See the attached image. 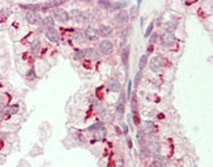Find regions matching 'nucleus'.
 Masks as SVG:
<instances>
[{
	"mask_svg": "<svg viewBox=\"0 0 213 167\" xmlns=\"http://www.w3.org/2000/svg\"><path fill=\"white\" fill-rule=\"evenodd\" d=\"M73 58L76 60H81L85 58V51H83V50H76L73 54Z\"/></svg>",
	"mask_w": 213,
	"mask_h": 167,
	"instance_id": "412c9836",
	"label": "nucleus"
},
{
	"mask_svg": "<svg viewBox=\"0 0 213 167\" xmlns=\"http://www.w3.org/2000/svg\"><path fill=\"white\" fill-rule=\"evenodd\" d=\"M156 40H157V34H156V33H152V34H150V38H149V43L153 44Z\"/></svg>",
	"mask_w": 213,
	"mask_h": 167,
	"instance_id": "c756f323",
	"label": "nucleus"
},
{
	"mask_svg": "<svg viewBox=\"0 0 213 167\" xmlns=\"http://www.w3.org/2000/svg\"><path fill=\"white\" fill-rule=\"evenodd\" d=\"M69 19H72L75 22H84L85 21V15L79 9H73V11H71Z\"/></svg>",
	"mask_w": 213,
	"mask_h": 167,
	"instance_id": "6e6552de",
	"label": "nucleus"
},
{
	"mask_svg": "<svg viewBox=\"0 0 213 167\" xmlns=\"http://www.w3.org/2000/svg\"><path fill=\"white\" fill-rule=\"evenodd\" d=\"M28 78H29V80L34 78V71H33V69H30V71L28 72Z\"/></svg>",
	"mask_w": 213,
	"mask_h": 167,
	"instance_id": "2f4dec72",
	"label": "nucleus"
},
{
	"mask_svg": "<svg viewBox=\"0 0 213 167\" xmlns=\"http://www.w3.org/2000/svg\"><path fill=\"white\" fill-rule=\"evenodd\" d=\"M26 21L31 25H38L41 22V17L37 12H30V11H29V12L26 13Z\"/></svg>",
	"mask_w": 213,
	"mask_h": 167,
	"instance_id": "0eeeda50",
	"label": "nucleus"
},
{
	"mask_svg": "<svg viewBox=\"0 0 213 167\" xmlns=\"http://www.w3.org/2000/svg\"><path fill=\"white\" fill-rule=\"evenodd\" d=\"M131 85H132V82H128V87H127V98H130L131 97Z\"/></svg>",
	"mask_w": 213,
	"mask_h": 167,
	"instance_id": "7c9ffc66",
	"label": "nucleus"
},
{
	"mask_svg": "<svg viewBox=\"0 0 213 167\" xmlns=\"http://www.w3.org/2000/svg\"><path fill=\"white\" fill-rule=\"evenodd\" d=\"M73 39H75V42H76V43H84V42H85V39H87L85 31H81V30L76 31V33L73 34Z\"/></svg>",
	"mask_w": 213,
	"mask_h": 167,
	"instance_id": "4468645a",
	"label": "nucleus"
},
{
	"mask_svg": "<svg viewBox=\"0 0 213 167\" xmlns=\"http://www.w3.org/2000/svg\"><path fill=\"white\" fill-rule=\"evenodd\" d=\"M42 24H43V26H45V28H47V29L54 28V19H53V17H50V16H47V17H45V19H43Z\"/></svg>",
	"mask_w": 213,
	"mask_h": 167,
	"instance_id": "a211bd4d",
	"label": "nucleus"
},
{
	"mask_svg": "<svg viewBox=\"0 0 213 167\" xmlns=\"http://www.w3.org/2000/svg\"><path fill=\"white\" fill-rule=\"evenodd\" d=\"M127 142H128V148H132V144H131V140H130V137H127Z\"/></svg>",
	"mask_w": 213,
	"mask_h": 167,
	"instance_id": "72a5a7b5",
	"label": "nucleus"
},
{
	"mask_svg": "<svg viewBox=\"0 0 213 167\" xmlns=\"http://www.w3.org/2000/svg\"><path fill=\"white\" fill-rule=\"evenodd\" d=\"M123 116H124V105L120 102L119 105H116V118L122 119Z\"/></svg>",
	"mask_w": 213,
	"mask_h": 167,
	"instance_id": "6ab92c4d",
	"label": "nucleus"
},
{
	"mask_svg": "<svg viewBox=\"0 0 213 167\" xmlns=\"http://www.w3.org/2000/svg\"><path fill=\"white\" fill-rule=\"evenodd\" d=\"M17 111H19V107H17V106H13V107H4V108H3V112H4V114H9V115L16 114Z\"/></svg>",
	"mask_w": 213,
	"mask_h": 167,
	"instance_id": "aec40b11",
	"label": "nucleus"
},
{
	"mask_svg": "<svg viewBox=\"0 0 213 167\" xmlns=\"http://www.w3.org/2000/svg\"><path fill=\"white\" fill-rule=\"evenodd\" d=\"M128 5V3L127 1H123V3H111V8H124V7Z\"/></svg>",
	"mask_w": 213,
	"mask_h": 167,
	"instance_id": "b1692460",
	"label": "nucleus"
},
{
	"mask_svg": "<svg viewBox=\"0 0 213 167\" xmlns=\"http://www.w3.org/2000/svg\"><path fill=\"white\" fill-rule=\"evenodd\" d=\"M175 43H176V38L173 31L167 30L161 35V44L164 47H173V46H175Z\"/></svg>",
	"mask_w": 213,
	"mask_h": 167,
	"instance_id": "f257e3e1",
	"label": "nucleus"
},
{
	"mask_svg": "<svg viewBox=\"0 0 213 167\" xmlns=\"http://www.w3.org/2000/svg\"><path fill=\"white\" fill-rule=\"evenodd\" d=\"M122 127H123V132H124V133H127V132H128V128H127V125H126V124H122Z\"/></svg>",
	"mask_w": 213,
	"mask_h": 167,
	"instance_id": "473e14b6",
	"label": "nucleus"
},
{
	"mask_svg": "<svg viewBox=\"0 0 213 167\" xmlns=\"http://www.w3.org/2000/svg\"><path fill=\"white\" fill-rule=\"evenodd\" d=\"M107 87H108V90H111V91H114V93L119 91V90H120V84H119L118 78H115V77L108 78V81H107Z\"/></svg>",
	"mask_w": 213,
	"mask_h": 167,
	"instance_id": "1a4fd4ad",
	"label": "nucleus"
},
{
	"mask_svg": "<svg viewBox=\"0 0 213 167\" xmlns=\"http://www.w3.org/2000/svg\"><path fill=\"white\" fill-rule=\"evenodd\" d=\"M106 137V128L101 127V128H97L96 132H94V139L96 140H105Z\"/></svg>",
	"mask_w": 213,
	"mask_h": 167,
	"instance_id": "2eb2a0df",
	"label": "nucleus"
},
{
	"mask_svg": "<svg viewBox=\"0 0 213 167\" xmlns=\"http://www.w3.org/2000/svg\"><path fill=\"white\" fill-rule=\"evenodd\" d=\"M128 52H130V48L127 47V48L123 50V52H122V63L126 68H128Z\"/></svg>",
	"mask_w": 213,
	"mask_h": 167,
	"instance_id": "f3484780",
	"label": "nucleus"
},
{
	"mask_svg": "<svg viewBox=\"0 0 213 167\" xmlns=\"http://www.w3.org/2000/svg\"><path fill=\"white\" fill-rule=\"evenodd\" d=\"M1 119H3V116H1V114H0V120H1Z\"/></svg>",
	"mask_w": 213,
	"mask_h": 167,
	"instance_id": "f704fd0d",
	"label": "nucleus"
},
{
	"mask_svg": "<svg viewBox=\"0 0 213 167\" xmlns=\"http://www.w3.org/2000/svg\"><path fill=\"white\" fill-rule=\"evenodd\" d=\"M38 50H39V42H35V43H34V46L31 47V52H33V55H37Z\"/></svg>",
	"mask_w": 213,
	"mask_h": 167,
	"instance_id": "393cba45",
	"label": "nucleus"
},
{
	"mask_svg": "<svg viewBox=\"0 0 213 167\" xmlns=\"http://www.w3.org/2000/svg\"><path fill=\"white\" fill-rule=\"evenodd\" d=\"M46 38L50 40V42H59L60 40V33L56 30L55 28H50V29H46Z\"/></svg>",
	"mask_w": 213,
	"mask_h": 167,
	"instance_id": "39448f33",
	"label": "nucleus"
},
{
	"mask_svg": "<svg viewBox=\"0 0 213 167\" xmlns=\"http://www.w3.org/2000/svg\"><path fill=\"white\" fill-rule=\"evenodd\" d=\"M149 154H150V150H149L148 148H145V146H141V150H140V157H141L142 159H145V158L149 157Z\"/></svg>",
	"mask_w": 213,
	"mask_h": 167,
	"instance_id": "4be33fe9",
	"label": "nucleus"
},
{
	"mask_svg": "<svg viewBox=\"0 0 213 167\" xmlns=\"http://www.w3.org/2000/svg\"><path fill=\"white\" fill-rule=\"evenodd\" d=\"M98 33L102 37H108V35L112 34V28L108 26V25H101L98 29Z\"/></svg>",
	"mask_w": 213,
	"mask_h": 167,
	"instance_id": "f8f14e48",
	"label": "nucleus"
},
{
	"mask_svg": "<svg viewBox=\"0 0 213 167\" xmlns=\"http://www.w3.org/2000/svg\"><path fill=\"white\" fill-rule=\"evenodd\" d=\"M128 20H130V13L126 12V11H122V12H119L115 16L114 21L116 25H126L128 22Z\"/></svg>",
	"mask_w": 213,
	"mask_h": 167,
	"instance_id": "423d86ee",
	"label": "nucleus"
},
{
	"mask_svg": "<svg viewBox=\"0 0 213 167\" xmlns=\"http://www.w3.org/2000/svg\"><path fill=\"white\" fill-rule=\"evenodd\" d=\"M165 62H164V58L160 55H156L153 56L150 60H149V67H150V69L153 72H158L162 69V67H164Z\"/></svg>",
	"mask_w": 213,
	"mask_h": 167,
	"instance_id": "f03ea898",
	"label": "nucleus"
},
{
	"mask_svg": "<svg viewBox=\"0 0 213 167\" xmlns=\"http://www.w3.org/2000/svg\"><path fill=\"white\" fill-rule=\"evenodd\" d=\"M142 131L146 135H150V133H154L157 131V128H156V124L153 121H144L142 123Z\"/></svg>",
	"mask_w": 213,
	"mask_h": 167,
	"instance_id": "9b49d317",
	"label": "nucleus"
},
{
	"mask_svg": "<svg viewBox=\"0 0 213 167\" xmlns=\"http://www.w3.org/2000/svg\"><path fill=\"white\" fill-rule=\"evenodd\" d=\"M99 5L103 7V8H111V1H103V0H101Z\"/></svg>",
	"mask_w": 213,
	"mask_h": 167,
	"instance_id": "bb28decb",
	"label": "nucleus"
},
{
	"mask_svg": "<svg viewBox=\"0 0 213 167\" xmlns=\"http://www.w3.org/2000/svg\"><path fill=\"white\" fill-rule=\"evenodd\" d=\"M112 50H114V47H112V43L110 40L103 39L99 42V52L102 55H110L112 52Z\"/></svg>",
	"mask_w": 213,
	"mask_h": 167,
	"instance_id": "20e7f679",
	"label": "nucleus"
},
{
	"mask_svg": "<svg viewBox=\"0 0 213 167\" xmlns=\"http://www.w3.org/2000/svg\"><path fill=\"white\" fill-rule=\"evenodd\" d=\"M85 35H87V38H88V39H90V40H97V39H98V37H99V33H98V30H97L96 28L89 26V28L85 30Z\"/></svg>",
	"mask_w": 213,
	"mask_h": 167,
	"instance_id": "9d476101",
	"label": "nucleus"
},
{
	"mask_svg": "<svg viewBox=\"0 0 213 167\" xmlns=\"http://www.w3.org/2000/svg\"><path fill=\"white\" fill-rule=\"evenodd\" d=\"M137 140H139V142H140V145H144V133L142 132H139L137 133Z\"/></svg>",
	"mask_w": 213,
	"mask_h": 167,
	"instance_id": "cd10ccee",
	"label": "nucleus"
},
{
	"mask_svg": "<svg viewBox=\"0 0 213 167\" xmlns=\"http://www.w3.org/2000/svg\"><path fill=\"white\" fill-rule=\"evenodd\" d=\"M54 17H55V20L58 22L65 24V22H68V20H69V13L65 9H63V8H55V9H54Z\"/></svg>",
	"mask_w": 213,
	"mask_h": 167,
	"instance_id": "7ed1b4c3",
	"label": "nucleus"
},
{
	"mask_svg": "<svg viewBox=\"0 0 213 167\" xmlns=\"http://www.w3.org/2000/svg\"><path fill=\"white\" fill-rule=\"evenodd\" d=\"M149 150H152L154 155H158V154H160V150H161V149H160V142H158L157 140H153V141H152L150 149H149Z\"/></svg>",
	"mask_w": 213,
	"mask_h": 167,
	"instance_id": "dca6fc26",
	"label": "nucleus"
},
{
	"mask_svg": "<svg viewBox=\"0 0 213 167\" xmlns=\"http://www.w3.org/2000/svg\"><path fill=\"white\" fill-rule=\"evenodd\" d=\"M140 80H141V72H139V73L136 74V77H135V81H133V84H135V86H137L140 84Z\"/></svg>",
	"mask_w": 213,
	"mask_h": 167,
	"instance_id": "c85d7f7f",
	"label": "nucleus"
},
{
	"mask_svg": "<svg viewBox=\"0 0 213 167\" xmlns=\"http://www.w3.org/2000/svg\"><path fill=\"white\" fill-rule=\"evenodd\" d=\"M153 26H154V25L150 22V24H149V26L146 28V31H145V37H146V38H148L149 35L152 34V31H153Z\"/></svg>",
	"mask_w": 213,
	"mask_h": 167,
	"instance_id": "a878e982",
	"label": "nucleus"
},
{
	"mask_svg": "<svg viewBox=\"0 0 213 167\" xmlns=\"http://www.w3.org/2000/svg\"><path fill=\"white\" fill-rule=\"evenodd\" d=\"M146 63H148V56H146V55H142L141 58H140V60H139V68L142 69V68H144V67L146 65Z\"/></svg>",
	"mask_w": 213,
	"mask_h": 167,
	"instance_id": "5701e85b",
	"label": "nucleus"
},
{
	"mask_svg": "<svg viewBox=\"0 0 213 167\" xmlns=\"http://www.w3.org/2000/svg\"><path fill=\"white\" fill-rule=\"evenodd\" d=\"M85 56H88L89 59H92V60H98L99 59V54H98V51H97L96 48H87L85 50Z\"/></svg>",
	"mask_w": 213,
	"mask_h": 167,
	"instance_id": "ddd939ff",
	"label": "nucleus"
}]
</instances>
